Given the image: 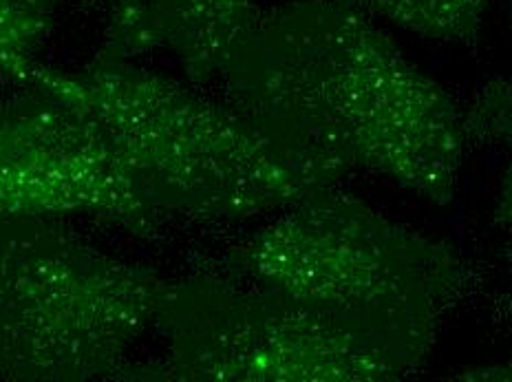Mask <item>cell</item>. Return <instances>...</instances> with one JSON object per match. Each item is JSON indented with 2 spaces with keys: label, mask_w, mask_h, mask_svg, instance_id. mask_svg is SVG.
Here are the masks:
<instances>
[{
  "label": "cell",
  "mask_w": 512,
  "mask_h": 382,
  "mask_svg": "<svg viewBox=\"0 0 512 382\" xmlns=\"http://www.w3.org/2000/svg\"><path fill=\"white\" fill-rule=\"evenodd\" d=\"M219 80L234 109L334 177L365 168L437 206L453 201L462 115L358 9L292 0L261 12Z\"/></svg>",
  "instance_id": "cell-1"
},
{
  "label": "cell",
  "mask_w": 512,
  "mask_h": 382,
  "mask_svg": "<svg viewBox=\"0 0 512 382\" xmlns=\"http://www.w3.org/2000/svg\"><path fill=\"white\" fill-rule=\"evenodd\" d=\"M20 87L89 115L162 215L243 221L340 182L230 102L210 100L131 58L98 53L67 71L34 62Z\"/></svg>",
  "instance_id": "cell-2"
},
{
  "label": "cell",
  "mask_w": 512,
  "mask_h": 382,
  "mask_svg": "<svg viewBox=\"0 0 512 382\" xmlns=\"http://www.w3.org/2000/svg\"><path fill=\"white\" fill-rule=\"evenodd\" d=\"M226 263V274L329 316L402 378L429 358L464 283L455 248L393 224L336 186L283 208Z\"/></svg>",
  "instance_id": "cell-3"
},
{
  "label": "cell",
  "mask_w": 512,
  "mask_h": 382,
  "mask_svg": "<svg viewBox=\"0 0 512 382\" xmlns=\"http://www.w3.org/2000/svg\"><path fill=\"white\" fill-rule=\"evenodd\" d=\"M164 279L49 219H0V380L122 374Z\"/></svg>",
  "instance_id": "cell-4"
},
{
  "label": "cell",
  "mask_w": 512,
  "mask_h": 382,
  "mask_svg": "<svg viewBox=\"0 0 512 382\" xmlns=\"http://www.w3.org/2000/svg\"><path fill=\"white\" fill-rule=\"evenodd\" d=\"M166 358L137 378L175 382H389L402 374L332 318L232 274L166 281Z\"/></svg>",
  "instance_id": "cell-5"
},
{
  "label": "cell",
  "mask_w": 512,
  "mask_h": 382,
  "mask_svg": "<svg viewBox=\"0 0 512 382\" xmlns=\"http://www.w3.org/2000/svg\"><path fill=\"white\" fill-rule=\"evenodd\" d=\"M0 95V219L89 217L155 232L159 212L98 124L23 87Z\"/></svg>",
  "instance_id": "cell-6"
},
{
  "label": "cell",
  "mask_w": 512,
  "mask_h": 382,
  "mask_svg": "<svg viewBox=\"0 0 512 382\" xmlns=\"http://www.w3.org/2000/svg\"><path fill=\"white\" fill-rule=\"evenodd\" d=\"M104 12L100 53L133 60L166 49L197 84L219 78L261 14L254 0H106Z\"/></svg>",
  "instance_id": "cell-7"
},
{
  "label": "cell",
  "mask_w": 512,
  "mask_h": 382,
  "mask_svg": "<svg viewBox=\"0 0 512 382\" xmlns=\"http://www.w3.org/2000/svg\"><path fill=\"white\" fill-rule=\"evenodd\" d=\"M371 18L442 42H471L479 36L490 0H338Z\"/></svg>",
  "instance_id": "cell-8"
},
{
  "label": "cell",
  "mask_w": 512,
  "mask_h": 382,
  "mask_svg": "<svg viewBox=\"0 0 512 382\" xmlns=\"http://www.w3.org/2000/svg\"><path fill=\"white\" fill-rule=\"evenodd\" d=\"M56 0H0V78L18 87L45 40Z\"/></svg>",
  "instance_id": "cell-9"
},
{
  "label": "cell",
  "mask_w": 512,
  "mask_h": 382,
  "mask_svg": "<svg viewBox=\"0 0 512 382\" xmlns=\"http://www.w3.org/2000/svg\"><path fill=\"white\" fill-rule=\"evenodd\" d=\"M464 120L466 140L497 142L504 146L508 166L499 190L497 221L506 224L512 219V73L490 82L477 95L473 109Z\"/></svg>",
  "instance_id": "cell-10"
}]
</instances>
